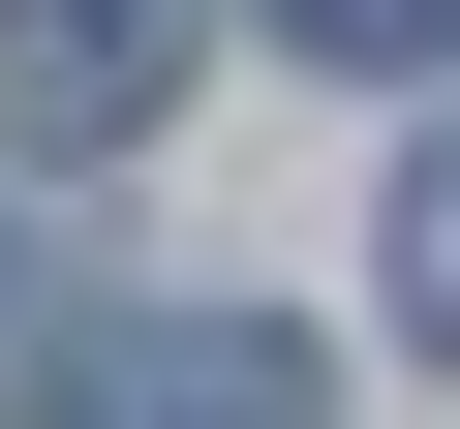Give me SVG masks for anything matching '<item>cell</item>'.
<instances>
[{"label": "cell", "mask_w": 460, "mask_h": 429, "mask_svg": "<svg viewBox=\"0 0 460 429\" xmlns=\"http://www.w3.org/2000/svg\"><path fill=\"white\" fill-rule=\"evenodd\" d=\"M62 429H307V337L277 307H123V337H62Z\"/></svg>", "instance_id": "2"}, {"label": "cell", "mask_w": 460, "mask_h": 429, "mask_svg": "<svg viewBox=\"0 0 460 429\" xmlns=\"http://www.w3.org/2000/svg\"><path fill=\"white\" fill-rule=\"evenodd\" d=\"M184 62H215V0H0V123L31 153H154Z\"/></svg>", "instance_id": "1"}, {"label": "cell", "mask_w": 460, "mask_h": 429, "mask_svg": "<svg viewBox=\"0 0 460 429\" xmlns=\"http://www.w3.org/2000/svg\"><path fill=\"white\" fill-rule=\"evenodd\" d=\"M307 62H460V0H277Z\"/></svg>", "instance_id": "4"}, {"label": "cell", "mask_w": 460, "mask_h": 429, "mask_svg": "<svg viewBox=\"0 0 460 429\" xmlns=\"http://www.w3.org/2000/svg\"><path fill=\"white\" fill-rule=\"evenodd\" d=\"M399 337H429V368H460V123H429V153H399Z\"/></svg>", "instance_id": "3"}]
</instances>
